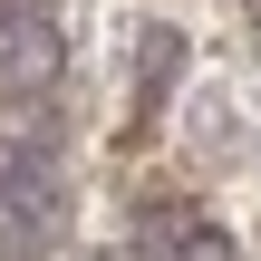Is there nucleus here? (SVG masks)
Segmentation results:
<instances>
[{"instance_id":"f03ea898","label":"nucleus","mask_w":261,"mask_h":261,"mask_svg":"<svg viewBox=\"0 0 261 261\" xmlns=\"http://www.w3.org/2000/svg\"><path fill=\"white\" fill-rule=\"evenodd\" d=\"M174 58H184V39H174V29H145V68H136V77H145V97H165V87H174Z\"/></svg>"},{"instance_id":"7ed1b4c3","label":"nucleus","mask_w":261,"mask_h":261,"mask_svg":"<svg viewBox=\"0 0 261 261\" xmlns=\"http://www.w3.org/2000/svg\"><path fill=\"white\" fill-rule=\"evenodd\" d=\"M174 261H232V242H223V232H213V223H194V232H184V242H174Z\"/></svg>"},{"instance_id":"f257e3e1","label":"nucleus","mask_w":261,"mask_h":261,"mask_svg":"<svg viewBox=\"0 0 261 261\" xmlns=\"http://www.w3.org/2000/svg\"><path fill=\"white\" fill-rule=\"evenodd\" d=\"M48 77H58L48 0H0V87H48Z\"/></svg>"}]
</instances>
